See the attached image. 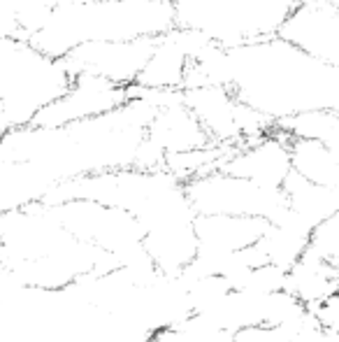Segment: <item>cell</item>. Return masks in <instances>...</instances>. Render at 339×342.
Instances as JSON below:
<instances>
[{"instance_id":"6da1fadb","label":"cell","mask_w":339,"mask_h":342,"mask_svg":"<svg viewBox=\"0 0 339 342\" xmlns=\"http://www.w3.org/2000/svg\"><path fill=\"white\" fill-rule=\"evenodd\" d=\"M223 87L244 107L274 123L316 110H339V68L279 37L221 49L205 47L186 68L184 89Z\"/></svg>"},{"instance_id":"7a4b0ae2","label":"cell","mask_w":339,"mask_h":342,"mask_svg":"<svg viewBox=\"0 0 339 342\" xmlns=\"http://www.w3.org/2000/svg\"><path fill=\"white\" fill-rule=\"evenodd\" d=\"M174 28L172 5L161 0H81L58 3L28 35V45L61 61L81 45L158 37Z\"/></svg>"},{"instance_id":"3957f363","label":"cell","mask_w":339,"mask_h":342,"mask_svg":"<svg viewBox=\"0 0 339 342\" xmlns=\"http://www.w3.org/2000/svg\"><path fill=\"white\" fill-rule=\"evenodd\" d=\"M300 0H170L174 28L221 49L276 37Z\"/></svg>"},{"instance_id":"277c9868","label":"cell","mask_w":339,"mask_h":342,"mask_svg":"<svg viewBox=\"0 0 339 342\" xmlns=\"http://www.w3.org/2000/svg\"><path fill=\"white\" fill-rule=\"evenodd\" d=\"M61 61L40 54L23 40L0 37V128L28 126L35 114L68 89Z\"/></svg>"},{"instance_id":"5b68a950","label":"cell","mask_w":339,"mask_h":342,"mask_svg":"<svg viewBox=\"0 0 339 342\" xmlns=\"http://www.w3.org/2000/svg\"><path fill=\"white\" fill-rule=\"evenodd\" d=\"M184 196L196 217H253L274 221L286 209L281 189H263L223 170L184 182Z\"/></svg>"},{"instance_id":"8992f818","label":"cell","mask_w":339,"mask_h":342,"mask_svg":"<svg viewBox=\"0 0 339 342\" xmlns=\"http://www.w3.org/2000/svg\"><path fill=\"white\" fill-rule=\"evenodd\" d=\"M181 103L216 147H239L272 131L267 119L244 107L223 87L184 89Z\"/></svg>"},{"instance_id":"52a82bcc","label":"cell","mask_w":339,"mask_h":342,"mask_svg":"<svg viewBox=\"0 0 339 342\" xmlns=\"http://www.w3.org/2000/svg\"><path fill=\"white\" fill-rule=\"evenodd\" d=\"M130 100V89L116 87L93 75H72L70 84L56 100L42 107L28 126L63 128L77 121H88L110 114Z\"/></svg>"},{"instance_id":"ba28073f","label":"cell","mask_w":339,"mask_h":342,"mask_svg":"<svg viewBox=\"0 0 339 342\" xmlns=\"http://www.w3.org/2000/svg\"><path fill=\"white\" fill-rule=\"evenodd\" d=\"M156 37L130 42H95L81 45L61 58L65 72L72 75H93L123 89H132L142 68L154 52Z\"/></svg>"},{"instance_id":"9c48e42d","label":"cell","mask_w":339,"mask_h":342,"mask_svg":"<svg viewBox=\"0 0 339 342\" xmlns=\"http://www.w3.org/2000/svg\"><path fill=\"white\" fill-rule=\"evenodd\" d=\"M276 37L321 63L339 68L337 5L323 0H300L281 23Z\"/></svg>"},{"instance_id":"30bf717a","label":"cell","mask_w":339,"mask_h":342,"mask_svg":"<svg viewBox=\"0 0 339 342\" xmlns=\"http://www.w3.org/2000/svg\"><path fill=\"white\" fill-rule=\"evenodd\" d=\"M219 170L253 182L263 189L279 191L286 177L290 175L288 138H283L281 133H276L272 128L270 133L235 147Z\"/></svg>"},{"instance_id":"8fae6325","label":"cell","mask_w":339,"mask_h":342,"mask_svg":"<svg viewBox=\"0 0 339 342\" xmlns=\"http://www.w3.org/2000/svg\"><path fill=\"white\" fill-rule=\"evenodd\" d=\"M205 47H209V42L190 30L170 28L167 33L158 35L154 42V52L135 81V89L181 91L186 68Z\"/></svg>"},{"instance_id":"7c38bea8","label":"cell","mask_w":339,"mask_h":342,"mask_svg":"<svg viewBox=\"0 0 339 342\" xmlns=\"http://www.w3.org/2000/svg\"><path fill=\"white\" fill-rule=\"evenodd\" d=\"M337 284L339 268L325 266L307 254L300 256L283 277V291L290 298H295L307 312L325 303L328 298L337 296Z\"/></svg>"},{"instance_id":"4fadbf2b","label":"cell","mask_w":339,"mask_h":342,"mask_svg":"<svg viewBox=\"0 0 339 342\" xmlns=\"http://www.w3.org/2000/svg\"><path fill=\"white\" fill-rule=\"evenodd\" d=\"M281 196L288 212H293L298 219L309 224L311 228L330 217L339 215V189L316 186L293 173L281 184Z\"/></svg>"},{"instance_id":"5bb4252c","label":"cell","mask_w":339,"mask_h":342,"mask_svg":"<svg viewBox=\"0 0 339 342\" xmlns=\"http://www.w3.org/2000/svg\"><path fill=\"white\" fill-rule=\"evenodd\" d=\"M290 173L325 189H339V156L337 149L311 142V140H288Z\"/></svg>"},{"instance_id":"9a60e30c","label":"cell","mask_w":339,"mask_h":342,"mask_svg":"<svg viewBox=\"0 0 339 342\" xmlns=\"http://www.w3.org/2000/svg\"><path fill=\"white\" fill-rule=\"evenodd\" d=\"M272 128L288 140H311V142H321L330 149H337L339 142V116L332 110L295 114L290 119L274 123Z\"/></svg>"},{"instance_id":"2e32d148","label":"cell","mask_w":339,"mask_h":342,"mask_svg":"<svg viewBox=\"0 0 339 342\" xmlns=\"http://www.w3.org/2000/svg\"><path fill=\"white\" fill-rule=\"evenodd\" d=\"M302 254L311 256L325 266L339 268V215L330 217L311 228Z\"/></svg>"}]
</instances>
